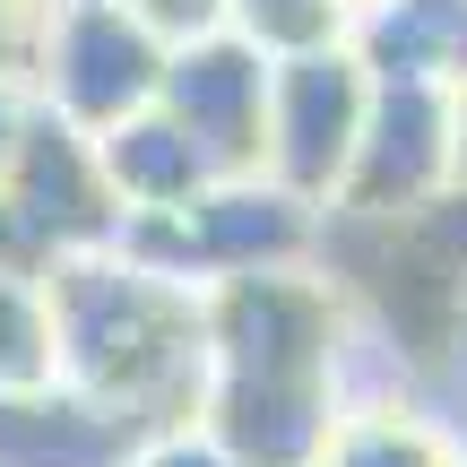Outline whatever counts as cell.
<instances>
[{
  "instance_id": "2e32d148",
  "label": "cell",
  "mask_w": 467,
  "mask_h": 467,
  "mask_svg": "<svg viewBox=\"0 0 467 467\" xmlns=\"http://www.w3.org/2000/svg\"><path fill=\"white\" fill-rule=\"evenodd\" d=\"M121 9H130L139 26L165 44V52L208 44V35H225V26H234V9H225V0H121Z\"/></svg>"
},
{
  "instance_id": "52a82bcc",
  "label": "cell",
  "mask_w": 467,
  "mask_h": 467,
  "mask_svg": "<svg viewBox=\"0 0 467 467\" xmlns=\"http://www.w3.org/2000/svg\"><path fill=\"white\" fill-rule=\"evenodd\" d=\"M268 87H277V61L243 35H208V44H182L165 61V113L191 130V148L217 165V182L268 165Z\"/></svg>"
},
{
  "instance_id": "d6986e66",
  "label": "cell",
  "mask_w": 467,
  "mask_h": 467,
  "mask_svg": "<svg viewBox=\"0 0 467 467\" xmlns=\"http://www.w3.org/2000/svg\"><path fill=\"white\" fill-rule=\"evenodd\" d=\"M26 113H35V96H26V78H0V173H9V156H17V139H26Z\"/></svg>"
},
{
  "instance_id": "7c38bea8",
  "label": "cell",
  "mask_w": 467,
  "mask_h": 467,
  "mask_svg": "<svg viewBox=\"0 0 467 467\" xmlns=\"http://www.w3.org/2000/svg\"><path fill=\"white\" fill-rule=\"evenodd\" d=\"M347 52L372 78H441V87H459L467 0H372L347 26Z\"/></svg>"
},
{
  "instance_id": "5bb4252c",
  "label": "cell",
  "mask_w": 467,
  "mask_h": 467,
  "mask_svg": "<svg viewBox=\"0 0 467 467\" xmlns=\"http://www.w3.org/2000/svg\"><path fill=\"white\" fill-rule=\"evenodd\" d=\"M234 9V35L260 44L268 61H295V52H329L347 44V0H225Z\"/></svg>"
},
{
  "instance_id": "ba28073f",
  "label": "cell",
  "mask_w": 467,
  "mask_h": 467,
  "mask_svg": "<svg viewBox=\"0 0 467 467\" xmlns=\"http://www.w3.org/2000/svg\"><path fill=\"white\" fill-rule=\"evenodd\" d=\"M182 234H191V277L225 285V277H268V268H312V243H320V208L295 200L285 182L268 173H234V182H208L200 200L182 208Z\"/></svg>"
},
{
  "instance_id": "3957f363",
  "label": "cell",
  "mask_w": 467,
  "mask_h": 467,
  "mask_svg": "<svg viewBox=\"0 0 467 467\" xmlns=\"http://www.w3.org/2000/svg\"><path fill=\"white\" fill-rule=\"evenodd\" d=\"M200 312H208V364L217 372H329L337 381L355 303L320 268H268V277L208 285Z\"/></svg>"
},
{
  "instance_id": "30bf717a",
  "label": "cell",
  "mask_w": 467,
  "mask_h": 467,
  "mask_svg": "<svg viewBox=\"0 0 467 467\" xmlns=\"http://www.w3.org/2000/svg\"><path fill=\"white\" fill-rule=\"evenodd\" d=\"M130 459H139V424L69 381L0 399V467H130Z\"/></svg>"
},
{
  "instance_id": "ffe728a7",
  "label": "cell",
  "mask_w": 467,
  "mask_h": 467,
  "mask_svg": "<svg viewBox=\"0 0 467 467\" xmlns=\"http://www.w3.org/2000/svg\"><path fill=\"white\" fill-rule=\"evenodd\" d=\"M451 104H459V191H467V78L451 87Z\"/></svg>"
},
{
  "instance_id": "7a4b0ae2",
  "label": "cell",
  "mask_w": 467,
  "mask_h": 467,
  "mask_svg": "<svg viewBox=\"0 0 467 467\" xmlns=\"http://www.w3.org/2000/svg\"><path fill=\"white\" fill-rule=\"evenodd\" d=\"M165 61L173 52L139 26L121 0H61L35 26V61H26V96L44 113H61L69 130L104 139L121 121H139L165 96Z\"/></svg>"
},
{
  "instance_id": "4fadbf2b",
  "label": "cell",
  "mask_w": 467,
  "mask_h": 467,
  "mask_svg": "<svg viewBox=\"0 0 467 467\" xmlns=\"http://www.w3.org/2000/svg\"><path fill=\"white\" fill-rule=\"evenodd\" d=\"M320 467H467V441L424 399H399V407H355V416H337Z\"/></svg>"
},
{
  "instance_id": "277c9868",
  "label": "cell",
  "mask_w": 467,
  "mask_h": 467,
  "mask_svg": "<svg viewBox=\"0 0 467 467\" xmlns=\"http://www.w3.org/2000/svg\"><path fill=\"white\" fill-rule=\"evenodd\" d=\"M364 113H372V69L347 44L277 61V87H268V165L260 173L312 208H337V191L355 173V148H364Z\"/></svg>"
},
{
  "instance_id": "44dd1931",
  "label": "cell",
  "mask_w": 467,
  "mask_h": 467,
  "mask_svg": "<svg viewBox=\"0 0 467 467\" xmlns=\"http://www.w3.org/2000/svg\"><path fill=\"white\" fill-rule=\"evenodd\" d=\"M44 9H61V0H44Z\"/></svg>"
},
{
  "instance_id": "9a60e30c",
  "label": "cell",
  "mask_w": 467,
  "mask_h": 467,
  "mask_svg": "<svg viewBox=\"0 0 467 467\" xmlns=\"http://www.w3.org/2000/svg\"><path fill=\"white\" fill-rule=\"evenodd\" d=\"M52 372V303L44 277H0V399L9 389H44Z\"/></svg>"
},
{
  "instance_id": "6da1fadb",
  "label": "cell",
  "mask_w": 467,
  "mask_h": 467,
  "mask_svg": "<svg viewBox=\"0 0 467 467\" xmlns=\"http://www.w3.org/2000/svg\"><path fill=\"white\" fill-rule=\"evenodd\" d=\"M52 303V372L87 399L121 407L139 424V441L182 433L208 407V312L191 285L139 277L113 251H78V260L44 268Z\"/></svg>"
},
{
  "instance_id": "9c48e42d",
  "label": "cell",
  "mask_w": 467,
  "mask_h": 467,
  "mask_svg": "<svg viewBox=\"0 0 467 467\" xmlns=\"http://www.w3.org/2000/svg\"><path fill=\"white\" fill-rule=\"evenodd\" d=\"M337 381L329 372H217L200 424L234 451V467H320L337 433Z\"/></svg>"
},
{
  "instance_id": "e0dca14e",
  "label": "cell",
  "mask_w": 467,
  "mask_h": 467,
  "mask_svg": "<svg viewBox=\"0 0 467 467\" xmlns=\"http://www.w3.org/2000/svg\"><path fill=\"white\" fill-rule=\"evenodd\" d=\"M130 467H234V451L208 424H182V433H156V441H139V459Z\"/></svg>"
},
{
  "instance_id": "ac0fdd59",
  "label": "cell",
  "mask_w": 467,
  "mask_h": 467,
  "mask_svg": "<svg viewBox=\"0 0 467 467\" xmlns=\"http://www.w3.org/2000/svg\"><path fill=\"white\" fill-rule=\"evenodd\" d=\"M0 277H44V260H35V243H26L9 200H0Z\"/></svg>"
},
{
  "instance_id": "5b68a950",
  "label": "cell",
  "mask_w": 467,
  "mask_h": 467,
  "mask_svg": "<svg viewBox=\"0 0 467 467\" xmlns=\"http://www.w3.org/2000/svg\"><path fill=\"white\" fill-rule=\"evenodd\" d=\"M459 191V104L441 78H372L364 148L337 191L347 217H416Z\"/></svg>"
},
{
  "instance_id": "8992f818",
  "label": "cell",
  "mask_w": 467,
  "mask_h": 467,
  "mask_svg": "<svg viewBox=\"0 0 467 467\" xmlns=\"http://www.w3.org/2000/svg\"><path fill=\"white\" fill-rule=\"evenodd\" d=\"M0 200L17 208V225H26L35 260H78V251H104L121 225L113 191H104V165H96V139L69 130L61 113H44L35 104L26 113V139H17L9 173H0Z\"/></svg>"
},
{
  "instance_id": "8fae6325",
  "label": "cell",
  "mask_w": 467,
  "mask_h": 467,
  "mask_svg": "<svg viewBox=\"0 0 467 467\" xmlns=\"http://www.w3.org/2000/svg\"><path fill=\"white\" fill-rule=\"evenodd\" d=\"M96 165H104V191H113L121 217H182V208L217 182V165L191 148V130L165 113V104H148L139 121L104 130L96 139Z\"/></svg>"
}]
</instances>
